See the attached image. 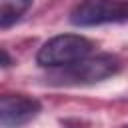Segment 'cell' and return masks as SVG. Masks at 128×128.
Listing matches in <instances>:
<instances>
[{
	"instance_id": "cell-3",
	"label": "cell",
	"mask_w": 128,
	"mask_h": 128,
	"mask_svg": "<svg viewBox=\"0 0 128 128\" xmlns=\"http://www.w3.org/2000/svg\"><path fill=\"white\" fill-rule=\"evenodd\" d=\"M118 70H120V60L116 56L98 54V56H86L84 60L66 66L60 78L70 84H94L114 76Z\"/></svg>"
},
{
	"instance_id": "cell-4",
	"label": "cell",
	"mask_w": 128,
	"mask_h": 128,
	"mask_svg": "<svg viewBox=\"0 0 128 128\" xmlns=\"http://www.w3.org/2000/svg\"><path fill=\"white\" fill-rule=\"evenodd\" d=\"M42 112V104L28 94L0 96V128H22Z\"/></svg>"
},
{
	"instance_id": "cell-2",
	"label": "cell",
	"mask_w": 128,
	"mask_h": 128,
	"mask_svg": "<svg viewBox=\"0 0 128 128\" xmlns=\"http://www.w3.org/2000/svg\"><path fill=\"white\" fill-rule=\"evenodd\" d=\"M128 20V2L120 0H80L70 10L74 26H102Z\"/></svg>"
},
{
	"instance_id": "cell-5",
	"label": "cell",
	"mask_w": 128,
	"mask_h": 128,
	"mask_svg": "<svg viewBox=\"0 0 128 128\" xmlns=\"http://www.w3.org/2000/svg\"><path fill=\"white\" fill-rule=\"evenodd\" d=\"M30 6H32V0H0V28L12 26L14 22H18Z\"/></svg>"
},
{
	"instance_id": "cell-1",
	"label": "cell",
	"mask_w": 128,
	"mask_h": 128,
	"mask_svg": "<svg viewBox=\"0 0 128 128\" xmlns=\"http://www.w3.org/2000/svg\"><path fill=\"white\" fill-rule=\"evenodd\" d=\"M92 50H94V44L86 36L58 34L40 46L36 54V62L42 68H66L90 56Z\"/></svg>"
},
{
	"instance_id": "cell-6",
	"label": "cell",
	"mask_w": 128,
	"mask_h": 128,
	"mask_svg": "<svg viewBox=\"0 0 128 128\" xmlns=\"http://www.w3.org/2000/svg\"><path fill=\"white\" fill-rule=\"evenodd\" d=\"M126 128H128V126H126Z\"/></svg>"
}]
</instances>
